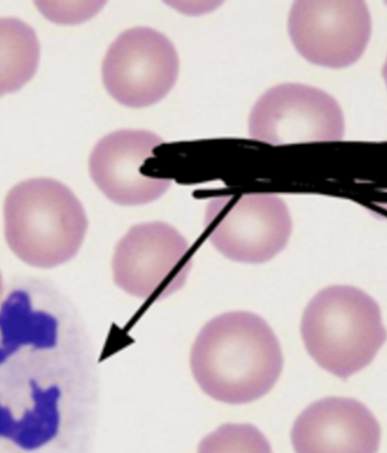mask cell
Instances as JSON below:
<instances>
[{"mask_svg": "<svg viewBox=\"0 0 387 453\" xmlns=\"http://www.w3.org/2000/svg\"><path fill=\"white\" fill-rule=\"evenodd\" d=\"M163 142L143 129H123L104 136L91 153L92 180L117 204L135 206L158 200L172 180L144 176L140 168Z\"/></svg>", "mask_w": 387, "mask_h": 453, "instance_id": "cell-9", "label": "cell"}, {"mask_svg": "<svg viewBox=\"0 0 387 453\" xmlns=\"http://www.w3.org/2000/svg\"><path fill=\"white\" fill-rule=\"evenodd\" d=\"M4 221L8 246L36 268L49 269L79 253L87 230L86 210L75 194L51 178L22 181L7 194Z\"/></svg>", "mask_w": 387, "mask_h": 453, "instance_id": "cell-2", "label": "cell"}, {"mask_svg": "<svg viewBox=\"0 0 387 453\" xmlns=\"http://www.w3.org/2000/svg\"><path fill=\"white\" fill-rule=\"evenodd\" d=\"M205 233L230 260L260 265L287 246L292 221L287 204L271 193L213 197L205 211Z\"/></svg>", "mask_w": 387, "mask_h": 453, "instance_id": "cell-4", "label": "cell"}, {"mask_svg": "<svg viewBox=\"0 0 387 453\" xmlns=\"http://www.w3.org/2000/svg\"><path fill=\"white\" fill-rule=\"evenodd\" d=\"M197 453H273L263 433L251 424H224L201 441Z\"/></svg>", "mask_w": 387, "mask_h": 453, "instance_id": "cell-12", "label": "cell"}, {"mask_svg": "<svg viewBox=\"0 0 387 453\" xmlns=\"http://www.w3.org/2000/svg\"><path fill=\"white\" fill-rule=\"evenodd\" d=\"M301 335L314 361L340 379L368 366L387 340L380 306L352 286L321 290L302 315Z\"/></svg>", "mask_w": 387, "mask_h": 453, "instance_id": "cell-3", "label": "cell"}, {"mask_svg": "<svg viewBox=\"0 0 387 453\" xmlns=\"http://www.w3.org/2000/svg\"><path fill=\"white\" fill-rule=\"evenodd\" d=\"M383 78H384L385 83L387 85V59L384 67H383Z\"/></svg>", "mask_w": 387, "mask_h": 453, "instance_id": "cell-13", "label": "cell"}, {"mask_svg": "<svg viewBox=\"0 0 387 453\" xmlns=\"http://www.w3.org/2000/svg\"><path fill=\"white\" fill-rule=\"evenodd\" d=\"M194 378L217 402L243 404L262 398L279 380L284 356L263 319L230 311L208 322L194 342Z\"/></svg>", "mask_w": 387, "mask_h": 453, "instance_id": "cell-1", "label": "cell"}, {"mask_svg": "<svg viewBox=\"0 0 387 453\" xmlns=\"http://www.w3.org/2000/svg\"><path fill=\"white\" fill-rule=\"evenodd\" d=\"M178 73L175 46L150 27L125 31L109 47L102 64L109 95L129 108L159 103L175 87Z\"/></svg>", "mask_w": 387, "mask_h": 453, "instance_id": "cell-6", "label": "cell"}, {"mask_svg": "<svg viewBox=\"0 0 387 453\" xmlns=\"http://www.w3.org/2000/svg\"><path fill=\"white\" fill-rule=\"evenodd\" d=\"M249 135L271 145L340 141L345 119L338 101L310 85H277L257 100Z\"/></svg>", "mask_w": 387, "mask_h": 453, "instance_id": "cell-8", "label": "cell"}, {"mask_svg": "<svg viewBox=\"0 0 387 453\" xmlns=\"http://www.w3.org/2000/svg\"><path fill=\"white\" fill-rule=\"evenodd\" d=\"M3 288H4V286H3V278H2V274H0V296H2V294H3Z\"/></svg>", "mask_w": 387, "mask_h": 453, "instance_id": "cell-14", "label": "cell"}, {"mask_svg": "<svg viewBox=\"0 0 387 453\" xmlns=\"http://www.w3.org/2000/svg\"><path fill=\"white\" fill-rule=\"evenodd\" d=\"M288 28L294 48L309 63L344 68L364 55L372 19L360 0H300L290 11Z\"/></svg>", "mask_w": 387, "mask_h": 453, "instance_id": "cell-7", "label": "cell"}, {"mask_svg": "<svg viewBox=\"0 0 387 453\" xmlns=\"http://www.w3.org/2000/svg\"><path fill=\"white\" fill-rule=\"evenodd\" d=\"M193 257L183 234L164 222L133 226L116 246V285L140 299L161 301L183 288Z\"/></svg>", "mask_w": 387, "mask_h": 453, "instance_id": "cell-5", "label": "cell"}, {"mask_svg": "<svg viewBox=\"0 0 387 453\" xmlns=\"http://www.w3.org/2000/svg\"><path fill=\"white\" fill-rule=\"evenodd\" d=\"M40 42L29 24L0 18V96L22 88L35 75Z\"/></svg>", "mask_w": 387, "mask_h": 453, "instance_id": "cell-11", "label": "cell"}, {"mask_svg": "<svg viewBox=\"0 0 387 453\" xmlns=\"http://www.w3.org/2000/svg\"><path fill=\"white\" fill-rule=\"evenodd\" d=\"M292 441L296 453H377L381 427L365 404L330 396L301 412Z\"/></svg>", "mask_w": 387, "mask_h": 453, "instance_id": "cell-10", "label": "cell"}]
</instances>
